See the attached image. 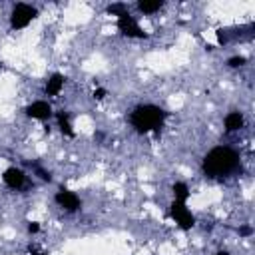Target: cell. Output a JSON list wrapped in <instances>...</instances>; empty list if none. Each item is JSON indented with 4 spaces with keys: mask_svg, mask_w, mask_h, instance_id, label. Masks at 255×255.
<instances>
[{
    "mask_svg": "<svg viewBox=\"0 0 255 255\" xmlns=\"http://www.w3.org/2000/svg\"><path fill=\"white\" fill-rule=\"evenodd\" d=\"M239 151L231 145H215L201 159V171L209 179L229 177L239 169Z\"/></svg>",
    "mask_w": 255,
    "mask_h": 255,
    "instance_id": "obj_1",
    "label": "cell"
},
{
    "mask_svg": "<svg viewBox=\"0 0 255 255\" xmlns=\"http://www.w3.org/2000/svg\"><path fill=\"white\" fill-rule=\"evenodd\" d=\"M167 120V112L157 104H139L129 114V126L139 135L159 131Z\"/></svg>",
    "mask_w": 255,
    "mask_h": 255,
    "instance_id": "obj_2",
    "label": "cell"
},
{
    "mask_svg": "<svg viewBox=\"0 0 255 255\" xmlns=\"http://www.w3.org/2000/svg\"><path fill=\"white\" fill-rule=\"evenodd\" d=\"M38 18V8L28 2H16L10 10V30L18 32L28 28Z\"/></svg>",
    "mask_w": 255,
    "mask_h": 255,
    "instance_id": "obj_3",
    "label": "cell"
},
{
    "mask_svg": "<svg viewBox=\"0 0 255 255\" xmlns=\"http://www.w3.org/2000/svg\"><path fill=\"white\" fill-rule=\"evenodd\" d=\"M116 26H118L120 34L126 36V38H131V40H143V38H147V34L143 32V28L135 20V16H131L129 10L116 18Z\"/></svg>",
    "mask_w": 255,
    "mask_h": 255,
    "instance_id": "obj_4",
    "label": "cell"
},
{
    "mask_svg": "<svg viewBox=\"0 0 255 255\" xmlns=\"http://www.w3.org/2000/svg\"><path fill=\"white\" fill-rule=\"evenodd\" d=\"M169 217L175 221V225L183 231H189L193 225H195V215L191 213V209L187 207V203L183 201H173L171 199V205H169Z\"/></svg>",
    "mask_w": 255,
    "mask_h": 255,
    "instance_id": "obj_5",
    "label": "cell"
},
{
    "mask_svg": "<svg viewBox=\"0 0 255 255\" xmlns=\"http://www.w3.org/2000/svg\"><path fill=\"white\" fill-rule=\"evenodd\" d=\"M54 201H56L58 207H62V209L68 211V213H74V211H78V209L82 207L80 195H78L76 191L68 189V187H60V189L54 193Z\"/></svg>",
    "mask_w": 255,
    "mask_h": 255,
    "instance_id": "obj_6",
    "label": "cell"
},
{
    "mask_svg": "<svg viewBox=\"0 0 255 255\" xmlns=\"http://www.w3.org/2000/svg\"><path fill=\"white\" fill-rule=\"evenodd\" d=\"M24 114L32 120H38V122H46L54 116V110H52V104L48 100H34L32 104H28L24 108Z\"/></svg>",
    "mask_w": 255,
    "mask_h": 255,
    "instance_id": "obj_7",
    "label": "cell"
},
{
    "mask_svg": "<svg viewBox=\"0 0 255 255\" xmlns=\"http://www.w3.org/2000/svg\"><path fill=\"white\" fill-rule=\"evenodd\" d=\"M2 181H4L6 187L18 191V189H22V187L26 185V173H24V169H20V167H16V165H10V167L4 169Z\"/></svg>",
    "mask_w": 255,
    "mask_h": 255,
    "instance_id": "obj_8",
    "label": "cell"
},
{
    "mask_svg": "<svg viewBox=\"0 0 255 255\" xmlns=\"http://www.w3.org/2000/svg\"><path fill=\"white\" fill-rule=\"evenodd\" d=\"M64 84H66L64 74L54 72V74L46 80V84H44V96H48V98H58V96L62 94V90H64Z\"/></svg>",
    "mask_w": 255,
    "mask_h": 255,
    "instance_id": "obj_9",
    "label": "cell"
},
{
    "mask_svg": "<svg viewBox=\"0 0 255 255\" xmlns=\"http://www.w3.org/2000/svg\"><path fill=\"white\" fill-rule=\"evenodd\" d=\"M243 126H245V116H243L241 112H237V110L229 112V114L223 118V129H225L227 133H233V131L243 129Z\"/></svg>",
    "mask_w": 255,
    "mask_h": 255,
    "instance_id": "obj_10",
    "label": "cell"
},
{
    "mask_svg": "<svg viewBox=\"0 0 255 255\" xmlns=\"http://www.w3.org/2000/svg\"><path fill=\"white\" fill-rule=\"evenodd\" d=\"M54 118H56V124H58V128H60L62 135H66V137H76V131H74V126H72V120H70V114H68V112L60 110V112L54 114Z\"/></svg>",
    "mask_w": 255,
    "mask_h": 255,
    "instance_id": "obj_11",
    "label": "cell"
},
{
    "mask_svg": "<svg viewBox=\"0 0 255 255\" xmlns=\"http://www.w3.org/2000/svg\"><path fill=\"white\" fill-rule=\"evenodd\" d=\"M163 6H165V2H161V0H139V2L135 4V8H137L141 14H145V16L157 14Z\"/></svg>",
    "mask_w": 255,
    "mask_h": 255,
    "instance_id": "obj_12",
    "label": "cell"
},
{
    "mask_svg": "<svg viewBox=\"0 0 255 255\" xmlns=\"http://www.w3.org/2000/svg\"><path fill=\"white\" fill-rule=\"evenodd\" d=\"M171 195H173V201H183L187 203V199L191 197V189L185 181H175L171 185Z\"/></svg>",
    "mask_w": 255,
    "mask_h": 255,
    "instance_id": "obj_13",
    "label": "cell"
},
{
    "mask_svg": "<svg viewBox=\"0 0 255 255\" xmlns=\"http://www.w3.org/2000/svg\"><path fill=\"white\" fill-rule=\"evenodd\" d=\"M129 10V6L126 4V2H112V4H108V8H106V12L108 14H112V16H122L124 12H128Z\"/></svg>",
    "mask_w": 255,
    "mask_h": 255,
    "instance_id": "obj_14",
    "label": "cell"
},
{
    "mask_svg": "<svg viewBox=\"0 0 255 255\" xmlns=\"http://www.w3.org/2000/svg\"><path fill=\"white\" fill-rule=\"evenodd\" d=\"M247 64V58L245 56H231L229 60H227V66L229 68H243Z\"/></svg>",
    "mask_w": 255,
    "mask_h": 255,
    "instance_id": "obj_15",
    "label": "cell"
},
{
    "mask_svg": "<svg viewBox=\"0 0 255 255\" xmlns=\"http://www.w3.org/2000/svg\"><path fill=\"white\" fill-rule=\"evenodd\" d=\"M92 96H94V100H104V98L108 96V90H106V88H100V86H98V88L94 90V94H92Z\"/></svg>",
    "mask_w": 255,
    "mask_h": 255,
    "instance_id": "obj_16",
    "label": "cell"
},
{
    "mask_svg": "<svg viewBox=\"0 0 255 255\" xmlns=\"http://www.w3.org/2000/svg\"><path fill=\"white\" fill-rule=\"evenodd\" d=\"M26 229H28V233H38L40 231V223L38 221H28V225H26Z\"/></svg>",
    "mask_w": 255,
    "mask_h": 255,
    "instance_id": "obj_17",
    "label": "cell"
},
{
    "mask_svg": "<svg viewBox=\"0 0 255 255\" xmlns=\"http://www.w3.org/2000/svg\"><path fill=\"white\" fill-rule=\"evenodd\" d=\"M253 233V229L249 227V225H243V227H239V235H243V237H249Z\"/></svg>",
    "mask_w": 255,
    "mask_h": 255,
    "instance_id": "obj_18",
    "label": "cell"
},
{
    "mask_svg": "<svg viewBox=\"0 0 255 255\" xmlns=\"http://www.w3.org/2000/svg\"><path fill=\"white\" fill-rule=\"evenodd\" d=\"M30 253H32V255H48L46 251H40V249H36V247H30Z\"/></svg>",
    "mask_w": 255,
    "mask_h": 255,
    "instance_id": "obj_19",
    "label": "cell"
},
{
    "mask_svg": "<svg viewBox=\"0 0 255 255\" xmlns=\"http://www.w3.org/2000/svg\"><path fill=\"white\" fill-rule=\"evenodd\" d=\"M213 255H231V253H229V251H225V249H221V251H215Z\"/></svg>",
    "mask_w": 255,
    "mask_h": 255,
    "instance_id": "obj_20",
    "label": "cell"
}]
</instances>
